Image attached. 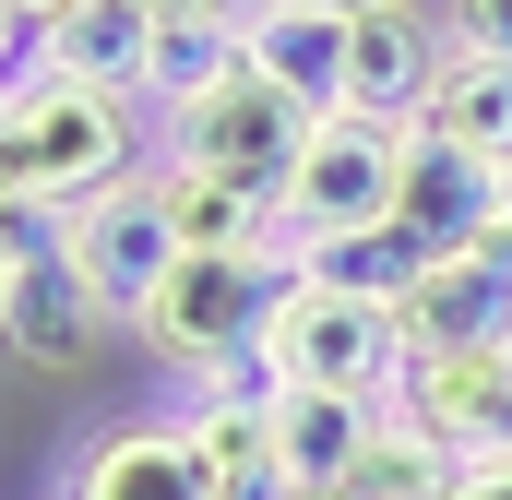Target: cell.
Segmentation results:
<instances>
[{
    "label": "cell",
    "mask_w": 512,
    "mask_h": 500,
    "mask_svg": "<svg viewBox=\"0 0 512 500\" xmlns=\"http://www.w3.org/2000/svg\"><path fill=\"white\" fill-rule=\"evenodd\" d=\"M131 167H155V155H143V96L60 84V72H24V84L0 96V179H12L24 203L72 215V203L120 191Z\"/></svg>",
    "instance_id": "1"
},
{
    "label": "cell",
    "mask_w": 512,
    "mask_h": 500,
    "mask_svg": "<svg viewBox=\"0 0 512 500\" xmlns=\"http://www.w3.org/2000/svg\"><path fill=\"white\" fill-rule=\"evenodd\" d=\"M274 298H286V250H179L167 286L143 298L131 346H143L167 381H203V370H227V358L262 346Z\"/></svg>",
    "instance_id": "2"
},
{
    "label": "cell",
    "mask_w": 512,
    "mask_h": 500,
    "mask_svg": "<svg viewBox=\"0 0 512 500\" xmlns=\"http://www.w3.org/2000/svg\"><path fill=\"white\" fill-rule=\"evenodd\" d=\"M262 358L286 370V393H358V405H393L417 346H405V322H393L382 298H346V286L286 274V298H274V322H262Z\"/></svg>",
    "instance_id": "3"
},
{
    "label": "cell",
    "mask_w": 512,
    "mask_h": 500,
    "mask_svg": "<svg viewBox=\"0 0 512 500\" xmlns=\"http://www.w3.org/2000/svg\"><path fill=\"white\" fill-rule=\"evenodd\" d=\"M393 191H405V131L346 108V120L310 131V155L286 167L274 227H286V250L298 239H358V227H393Z\"/></svg>",
    "instance_id": "4"
},
{
    "label": "cell",
    "mask_w": 512,
    "mask_h": 500,
    "mask_svg": "<svg viewBox=\"0 0 512 500\" xmlns=\"http://www.w3.org/2000/svg\"><path fill=\"white\" fill-rule=\"evenodd\" d=\"M310 131H322V120H310L298 96H274L251 60H239L215 96H191V108L167 120V155H179V167H215V179H239V191L274 203V191H286V167L310 155Z\"/></svg>",
    "instance_id": "5"
},
{
    "label": "cell",
    "mask_w": 512,
    "mask_h": 500,
    "mask_svg": "<svg viewBox=\"0 0 512 500\" xmlns=\"http://www.w3.org/2000/svg\"><path fill=\"white\" fill-rule=\"evenodd\" d=\"M60 250H72V274H84V298H96L108 322H143V298H155L167 262H179V239H167V179L131 167L120 191L72 203V215H60Z\"/></svg>",
    "instance_id": "6"
},
{
    "label": "cell",
    "mask_w": 512,
    "mask_h": 500,
    "mask_svg": "<svg viewBox=\"0 0 512 500\" xmlns=\"http://www.w3.org/2000/svg\"><path fill=\"white\" fill-rule=\"evenodd\" d=\"M453 465H512V346H441V358H405L393 393Z\"/></svg>",
    "instance_id": "7"
},
{
    "label": "cell",
    "mask_w": 512,
    "mask_h": 500,
    "mask_svg": "<svg viewBox=\"0 0 512 500\" xmlns=\"http://www.w3.org/2000/svg\"><path fill=\"white\" fill-rule=\"evenodd\" d=\"M441 60H453V24H441L429 0H382V12H358V24H346V108L417 131Z\"/></svg>",
    "instance_id": "8"
},
{
    "label": "cell",
    "mask_w": 512,
    "mask_h": 500,
    "mask_svg": "<svg viewBox=\"0 0 512 500\" xmlns=\"http://www.w3.org/2000/svg\"><path fill=\"white\" fill-rule=\"evenodd\" d=\"M393 322H405V346H417V358H441V346H512V239L429 250Z\"/></svg>",
    "instance_id": "9"
},
{
    "label": "cell",
    "mask_w": 512,
    "mask_h": 500,
    "mask_svg": "<svg viewBox=\"0 0 512 500\" xmlns=\"http://www.w3.org/2000/svg\"><path fill=\"white\" fill-rule=\"evenodd\" d=\"M72 500H227V489L203 477V453H191L179 417H108L72 453Z\"/></svg>",
    "instance_id": "10"
},
{
    "label": "cell",
    "mask_w": 512,
    "mask_h": 500,
    "mask_svg": "<svg viewBox=\"0 0 512 500\" xmlns=\"http://www.w3.org/2000/svg\"><path fill=\"white\" fill-rule=\"evenodd\" d=\"M393 227L417 250H465V239H501V167L489 155H453L429 131H405V191H393Z\"/></svg>",
    "instance_id": "11"
},
{
    "label": "cell",
    "mask_w": 512,
    "mask_h": 500,
    "mask_svg": "<svg viewBox=\"0 0 512 500\" xmlns=\"http://www.w3.org/2000/svg\"><path fill=\"white\" fill-rule=\"evenodd\" d=\"M382 417H393V405H358V393H274V477H286V500L358 489Z\"/></svg>",
    "instance_id": "12"
},
{
    "label": "cell",
    "mask_w": 512,
    "mask_h": 500,
    "mask_svg": "<svg viewBox=\"0 0 512 500\" xmlns=\"http://www.w3.org/2000/svg\"><path fill=\"white\" fill-rule=\"evenodd\" d=\"M239 60L310 120H346V24L334 12H239Z\"/></svg>",
    "instance_id": "13"
},
{
    "label": "cell",
    "mask_w": 512,
    "mask_h": 500,
    "mask_svg": "<svg viewBox=\"0 0 512 500\" xmlns=\"http://www.w3.org/2000/svg\"><path fill=\"white\" fill-rule=\"evenodd\" d=\"M24 48H36V72H60V84L143 96V72H155V12H143V0H84V12H60V24L24 36Z\"/></svg>",
    "instance_id": "14"
},
{
    "label": "cell",
    "mask_w": 512,
    "mask_h": 500,
    "mask_svg": "<svg viewBox=\"0 0 512 500\" xmlns=\"http://www.w3.org/2000/svg\"><path fill=\"white\" fill-rule=\"evenodd\" d=\"M155 179H167V239L179 250H286L262 191L215 179V167H179V155H155Z\"/></svg>",
    "instance_id": "15"
},
{
    "label": "cell",
    "mask_w": 512,
    "mask_h": 500,
    "mask_svg": "<svg viewBox=\"0 0 512 500\" xmlns=\"http://www.w3.org/2000/svg\"><path fill=\"white\" fill-rule=\"evenodd\" d=\"M417 131H429V143H453V155L512 167V60L453 48V60H441V84H429V108H417Z\"/></svg>",
    "instance_id": "16"
},
{
    "label": "cell",
    "mask_w": 512,
    "mask_h": 500,
    "mask_svg": "<svg viewBox=\"0 0 512 500\" xmlns=\"http://www.w3.org/2000/svg\"><path fill=\"white\" fill-rule=\"evenodd\" d=\"M417 262H429V250L405 239V227H358V239H298V250H286V274H310V286H346V298H382V310H405Z\"/></svg>",
    "instance_id": "17"
},
{
    "label": "cell",
    "mask_w": 512,
    "mask_h": 500,
    "mask_svg": "<svg viewBox=\"0 0 512 500\" xmlns=\"http://www.w3.org/2000/svg\"><path fill=\"white\" fill-rule=\"evenodd\" d=\"M239 72V24H155V72H143V108L179 120L191 96H215Z\"/></svg>",
    "instance_id": "18"
},
{
    "label": "cell",
    "mask_w": 512,
    "mask_h": 500,
    "mask_svg": "<svg viewBox=\"0 0 512 500\" xmlns=\"http://www.w3.org/2000/svg\"><path fill=\"white\" fill-rule=\"evenodd\" d=\"M441 489H453V453L393 405L382 441H370V465H358V489H334V500H441Z\"/></svg>",
    "instance_id": "19"
},
{
    "label": "cell",
    "mask_w": 512,
    "mask_h": 500,
    "mask_svg": "<svg viewBox=\"0 0 512 500\" xmlns=\"http://www.w3.org/2000/svg\"><path fill=\"white\" fill-rule=\"evenodd\" d=\"M441 24H453V48H477V60H512V0H441Z\"/></svg>",
    "instance_id": "20"
},
{
    "label": "cell",
    "mask_w": 512,
    "mask_h": 500,
    "mask_svg": "<svg viewBox=\"0 0 512 500\" xmlns=\"http://www.w3.org/2000/svg\"><path fill=\"white\" fill-rule=\"evenodd\" d=\"M143 12H155V24H239L251 0H143Z\"/></svg>",
    "instance_id": "21"
},
{
    "label": "cell",
    "mask_w": 512,
    "mask_h": 500,
    "mask_svg": "<svg viewBox=\"0 0 512 500\" xmlns=\"http://www.w3.org/2000/svg\"><path fill=\"white\" fill-rule=\"evenodd\" d=\"M441 500H512V465H453V489Z\"/></svg>",
    "instance_id": "22"
},
{
    "label": "cell",
    "mask_w": 512,
    "mask_h": 500,
    "mask_svg": "<svg viewBox=\"0 0 512 500\" xmlns=\"http://www.w3.org/2000/svg\"><path fill=\"white\" fill-rule=\"evenodd\" d=\"M251 12H334V24H358V12H382V0H251Z\"/></svg>",
    "instance_id": "23"
},
{
    "label": "cell",
    "mask_w": 512,
    "mask_h": 500,
    "mask_svg": "<svg viewBox=\"0 0 512 500\" xmlns=\"http://www.w3.org/2000/svg\"><path fill=\"white\" fill-rule=\"evenodd\" d=\"M60 12H84V0H12V24H24V36H48Z\"/></svg>",
    "instance_id": "24"
},
{
    "label": "cell",
    "mask_w": 512,
    "mask_h": 500,
    "mask_svg": "<svg viewBox=\"0 0 512 500\" xmlns=\"http://www.w3.org/2000/svg\"><path fill=\"white\" fill-rule=\"evenodd\" d=\"M501 239H512V167H501Z\"/></svg>",
    "instance_id": "25"
},
{
    "label": "cell",
    "mask_w": 512,
    "mask_h": 500,
    "mask_svg": "<svg viewBox=\"0 0 512 500\" xmlns=\"http://www.w3.org/2000/svg\"><path fill=\"white\" fill-rule=\"evenodd\" d=\"M0 36H24V24H12V0H0Z\"/></svg>",
    "instance_id": "26"
},
{
    "label": "cell",
    "mask_w": 512,
    "mask_h": 500,
    "mask_svg": "<svg viewBox=\"0 0 512 500\" xmlns=\"http://www.w3.org/2000/svg\"><path fill=\"white\" fill-rule=\"evenodd\" d=\"M0 96H12V84H0Z\"/></svg>",
    "instance_id": "27"
}]
</instances>
